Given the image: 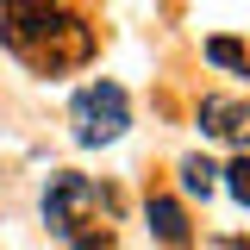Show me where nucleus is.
<instances>
[{
    "mask_svg": "<svg viewBox=\"0 0 250 250\" xmlns=\"http://www.w3.org/2000/svg\"><path fill=\"white\" fill-rule=\"evenodd\" d=\"M0 38H6V50L19 62H31L38 75H69V69H82V62L94 57V31L75 19V13H13L6 25H0Z\"/></svg>",
    "mask_w": 250,
    "mask_h": 250,
    "instance_id": "obj_1",
    "label": "nucleus"
},
{
    "mask_svg": "<svg viewBox=\"0 0 250 250\" xmlns=\"http://www.w3.org/2000/svg\"><path fill=\"white\" fill-rule=\"evenodd\" d=\"M213 163H207V156H182V188L188 194H200V200H207V194H213Z\"/></svg>",
    "mask_w": 250,
    "mask_h": 250,
    "instance_id": "obj_7",
    "label": "nucleus"
},
{
    "mask_svg": "<svg viewBox=\"0 0 250 250\" xmlns=\"http://www.w3.org/2000/svg\"><path fill=\"white\" fill-rule=\"evenodd\" d=\"M225 188H231V200H244V207H250V156H238V163L225 169Z\"/></svg>",
    "mask_w": 250,
    "mask_h": 250,
    "instance_id": "obj_8",
    "label": "nucleus"
},
{
    "mask_svg": "<svg viewBox=\"0 0 250 250\" xmlns=\"http://www.w3.org/2000/svg\"><path fill=\"white\" fill-rule=\"evenodd\" d=\"M94 207H119L106 188H94L88 175H75V169H57L50 188H44V225L57 231V238H75L82 225H94Z\"/></svg>",
    "mask_w": 250,
    "mask_h": 250,
    "instance_id": "obj_3",
    "label": "nucleus"
},
{
    "mask_svg": "<svg viewBox=\"0 0 250 250\" xmlns=\"http://www.w3.org/2000/svg\"><path fill=\"white\" fill-rule=\"evenodd\" d=\"M0 6H6V19H13V13H44L50 0H0Z\"/></svg>",
    "mask_w": 250,
    "mask_h": 250,
    "instance_id": "obj_9",
    "label": "nucleus"
},
{
    "mask_svg": "<svg viewBox=\"0 0 250 250\" xmlns=\"http://www.w3.org/2000/svg\"><path fill=\"white\" fill-rule=\"evenodd\" d=\"M207 62L231 69V75H250V50L238 44V38H207Z\"/></svg>",
    "mask_w": 250,
    "mask_h": 250,
    "instance_id": "obj_6",
    "label": "nucleus"
},
{
    "mask_svg": "<svg viewBox=\"0 0 250 250\" xmlns=\"http://www.w3.org/2000/svg\"><path fill=\"white\" fill-rule=\"evenodd\" d=\"M200 131L207 138H238V144H250V106L225 100V94H207L200 100Z\"/></svg>",
    "mask_w": 250,
    "mask_h": 250,
    "instance_id": "obj_4",
    "label": "nucleus"
},
{
    "mask_svg": "<svg viewBox=\"0 0 250 250\" xmlns=\"http://www.w3.org/2000/svg\"><path fill=\"white\" fill-rule=\"evenodd\" d=\"M219 250H250V244H244V238H225V244H219Z\"/></svg>",
    "mask_w": 250,
    "mask_h": 250,
    "instance_id": "obj_10",
    "label": "nucleus"
},
{
    "mask_svg": "<svg viewBox=\"0 0 250 250\" xmlns=\"http://www.w3.org/2000/svg\"><path fill=\"white\" fill-rule=\"evenodd\" d=\"M144 219H150V231H156L169 250H182V244H188V213L175 207V200H163V194H156L150 207H144Z\"/></svg>",
    "mask_w": 250,
    "mask_h": 250,
    "instance_id": "obj_5",
    "label": "nucleus"
},
{
    "mask_svg": "<svg viewBox=\"0 0 250 250\" xmlns=\"http://www.w3.org/2000/svg\"><path fill=\"white\" fill-rule=\"evenodd\" d=\"M69 125H75V144H113L131 125V100H125L119 82H88V88L69 100Z\"/></svg>",
    "mask_w": 250,
    "mask_h": 250,
    "instance_id": "obj_2",
    "label": "nucleus"
}]
</instances>
